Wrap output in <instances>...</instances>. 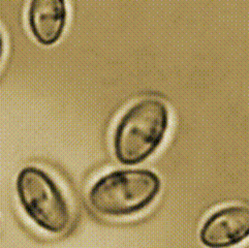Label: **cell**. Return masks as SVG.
Listing matches in <instances>:
<instances>
[{
  "instance_id": "1",
  "label": "cell",
  "mask_w": 249,
  "mask_h": 248,
  "mask_svg": "<svg viewBox=\"0 0 249 248\" xmlns=\"http://www.w3.org/2000/svg\"><path fill=\"white\" fill-rule=\"evenodd\" d=\"M161 188V178L150 169H115L102 174L90 184L87 201L99 216L127 219L150 208Z\"/></svg>"
},
{
  "instance_id": "2",
  "label": "cell",
  "mask_w": 249,
  "mask_h": 248,
  "mask_svg": "<svg viewBox=\"0 0 249 248\" xmlns=\"http://www.w3.org/2000/svg\"><path fill=\"white\" fill-rule=\"evenodd\" d=\"M171 112L162 99L146 96L130 104L116 121L111 146L115 159L123 165H137L153 156L163 144Z\"/></svg>"
},
{
  "instance_id": "3",
  "label": "cell",
  "mask_w": 249,
  "mask_h": 248,
  "mask_svg": "<svg viewBox=\"0 0 249 248\" xmlns=\"http://www.w3.org/2000/svg\"><path fill=\"white\" fill-rule=\"evenodd\" d=\"M15 189L22 212L44 233L58 236L68 231L73 210L64 188L51 173L38 165H26L16 177Z\"/></svg>"
},
{
  "instance_id": "4",
  "label": "cell",
  "mask_w": 249,
  "mask_h": 248,
  "mask_svg": "<svg viewBox=\"0 0 249 248\" xmlns=\"http://www.w3.org/2000/svg\"><path fill=\"white\" fill-rule=\"evenodd\" d=\"M249 236V210L245 205H227L202 222L198 239L206 248H234Z\"/></svg>"
},
{
  "instance_id": "5",
  "label": "cell",
  "mask_w": 249,
  "mask_h": 248,
  "mask_svg": "<svg viewBox=\"0 0 249 248\" xmlns=\"http://www.w3.org/2000/svg\"><path fill=\"white\" fill-rule=\"evenodd\" d=\"M69 19L65 0H30L26 20L31 35L40 45L52 46L63 35Z\"/></svg>"
},
{
  "instance_id": "6",
  "label": "cell",
  "mask_w": 249,
  "mask_h": 248,
  "mask_svg": "<svg viewBox=\"0 0 249 248\" xmlns=\"http://www.w3.org/2000/svg\"><path fill=\"white\" fill-rule=\"evenodd\" d=\"M4 53H5V37L1 27H0V66H1L3 61Z\"/></svg>"
},
{
  "instance_id": "7",
  "label": "cell",
  "mask_w": 249,
  "mask_h": 248,
  "mask_svg": "<svg viewBox=\"0 0 249 248\" xmlns=\"http://www.w3.org/2000/svg\"><path fill=\"white\" fill-rule=\"evenodd\" d=\"M0 226H1V219H0Z\"/></svg>"
}]
</instances>
